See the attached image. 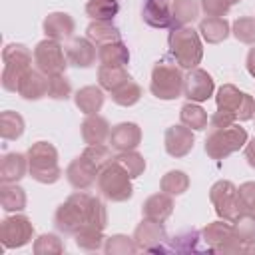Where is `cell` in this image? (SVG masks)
<instances>
[{
  "label": "cell",
  "mask_w": 255,
  "mask_h": 255,
  "mask_svg": "<svg viewBox=\"0 0 255 255\" xmlns=\"http://www.w3.org/2000/svg\"><path fill=\"white\" fill-rule=\"evenodd\" d=\"M54 225L66 235H76L84 227L106 229L108 209L100 197L78 189L62 205H58L54 213Z\"/></svg>",
  "instance_id": "1"
},
{
  "label": "cell",
  "mask_w": 255,
  "mask_h": 255,
  "mask_svg": "<svg viewBox=\"0 0 255 255\" xmlns=\"http://www.w3.org/2000/svg\"><path fill=\"white\" fill-rule=\"evenodd\" d=\"M169 52L175 58L177 66L183 70H193L197 64H201L203 58V44L199 38V32L189 26H177L171 28L167 36Z\"/></svg>",
  "instance_id": "2"
},
{
  "label": "cell",
  "mask_w": 255,
  "mask_h": 255,
  "mask_svg": "<svg viewBox=\"0 0 255 255\" xmlns=\"http://www.w3.org/2000/svg\"><path fill=\"white\" fill-rule=\"evenodd\" d=\"M28 173L38 183H56L62 177V167L58 165V149L48 141H36L28 147Z\"/></svg>",
  "instance_id": "3"
},
{
  "label": "cell",
  "mask_w": 255,
  "mask_h": 255,
  "mask_svg": "<svg viewBox=\"0 0 255 255\" xmlns=\"http://www.w3.org/2000/svg\"><path fill=\"white\" fill-rule=\"evenodd\" d=\"M96 185H98V191L102 193V197L108 201H114V203L128 201L133 195L131 177L116 159H112L106 167L100 169Z\"/></svg>",
  "instance_id": "4"
},
{
  "label": "cell",
  "mask_w": 255,
  "mask_h": 255,
  "mask_svg": "<svg viewBox=\"0 0 255 255\" xmlns=\"http://www.w3.org/2000/svg\"><path fill=\"white\" fill-rule=\"evenodd\" d=\"M185 76L179 66L161 60L151 70V82L149 90L157 100H177L183 94Z\"/></svg>",
  "instance_id": "5"
},
{
  "label": "cell",
  "mask_w": 255,
  "mask_h": 255,
  "mask_svg": "<svg viewBox=\"0 0 255 255\" xmlns=\"http://www.w3.org/2000/svg\"><path fill=\"white\" fill-rule=\"evenodd\" d=\"M247 143V129L233 124L229 128L211 129V133L205 137V153L211 159H225L231 153L239 151Z\"/></svg>",
  "instance_id": "6"
},
{
  "label": "cell",
  "mask_w": 255,
  "mask_h": 255,
  "mask_svg": "<svg viewBox=\"0 0 255 255\" xmlns=\"http://www.w3.org/2000/svg\"><path fill=\"white\" fill-rule=\"evenodd\" d=\"M209 199H211L219 219H225V221L233 223L239 217V213L243 211V205H241V199H239V193H237V185L229 179L215 181L209 189Z\"/></svg>",
  "instance_id": "7"
},
{
  "label": "cell",
  "mask_w": 255,
  "mask_h": 255,
  "mask_svg": "<svg viewBox=\"0 0 255 255\" xmlns=\"http://www.w3.org/2000/svg\"><path fill=\"white\" fill-rule=\"evenodd\" d=\"M34 64H36V70H40L48 78L64 74L66 68L70 66L62 44L58 40H52V38H46V40L36 44V48H34Z\"/></svg>",
  "instance_id": "8"
},
{
  "label": "cell",
  "mask_w": 255,
  "mask_h": 255,
  "mask_svg": "<svg viewBox=\"0 0 255 255\" xmlns=\"http://www.w3.org/2000/svg\"><path fill=\"white\" fill-rule=\"evenodd\" d=\"M215 104H217L219 110L233 112L239 122H247V120L255 118V100H253V96L241 92L233 84H223L217 90Z\"/></svg>",
  "instance_id": "9"
},
{
  "label": "cell",
  "mask_w": 255,
  "mask_h": 255,
  "mask_svg": "<svg viewBox=\"0 0 255 255\" xmlns=\"http://www.w3.org/2000/svg\"><path fill=\"white\" fill-rule=\"evenodd\" d=\"M34 225L26 215H8L0 223V241L6 249H18L32 241Z\"/></svg>",
  "instance_id": "10"
},
{
  "label": "cell",
  "mask_w": 255,
  "mask_h": 255,
  "mask_svg": "<svg viewBox=\"0 0 255 255\" xmlns=\"http://www.w3.org/2000/svg\"><path fill=\"white\" fill-rule=\"evenodd\" d=\"M165 239H167V233H165L163 223L147 219V217H143L141 223H137L133 231V241L137 249H143V251H163L161 243Z\"/></svg>",
  "instance_id": "11"
},
{
  "label": "cell",
  "mask_w": 255,
  "mask_h": 255,
  "mask_svg": "<svg viewBox=\"0 0 255 255\" xmlns=\"http://www.w3.org/2000/svg\"><path fill=\"white\" fill-rule=\"evenodd\" d=\"M213 90H215L213 78H211L205 70L193 68V70H189V74L185 76L183 96H185L189 102H195V104L207 102V100L213 96Z\"/></svg>",
  "instance_id": "12"
},
{
  "label": "cell",
  "mask_w": 255,
  "mask_h": 255,
  "mask_svg": "<svg viewBox=\"0 0 255 255\" xmlns=\"http://www.w3.org/2000/svg\"><path fill=\"white\" fill-rule=\"evenodd\" d=\"M193 143H195V135H193L191 128H187L183 124H177V126H169L165 129L163 145H165L167 155H171L175 159L185 157L193 149Z\"/></svg>",
  "instance_id": "13"
},
{
  "label": "cell",
  "mask_w": 255,
  "mask_h": 255,
  "mask_svg": "<svg viewBox=\"0 0 255 255\" xmlns=\"http://www.w3.org/2000/svg\"><path fill=\"white\" fill-rule=\"evenodd\" d=\"M98 173H100V169L86 155H78L66 167V179H68V183L74 189H80V191L90 189L98 181Z\"/></svg>",
  "instance_id": "14"
},
{
  "label": "cell",
  "mask_w": 255,
  "mask_h": 255,
  "mask_svg": "<svg viewBox=\"0 0 255 255\" xmlns=\"http://www.w3.org/2000/svg\"><path fill=\"white\" fill-rule=\"evenodd\" d=\"M201 237H203V241L207 243V247L213 253H219L225 245H229L231 241L237 239L235 237V231H233V223L231 221H225V219L207 223L201 229Z\"/></svg>",
  "instance_id": "15"
},
{
  "label": "cell",
  "mask_w": 255,
  "mask_h": 255,
  "mask_svg": "<svg viewBox=\"0 0 255 255\" xmlns=\"http://www.w3.org/2000/svg\"><path fill=\"white\" fill-rule=\"evenodd\" d=\"M96 44L90 38H72L66 46L68 64L74 68H90L96 62Z\"/></svg>",
  "instance_id": "16"
},
{
  "label": "cell",
  "mask_w": 255,
  "mask_h": 255,
  "mask_svg": "<svg viewBox=\"0 0 255 255\" xmlns=\"http://www.w3.org/2000/svg\"><path fill=\"white\" fill-rule=\"evenodd\" d=\"M110 143L118 151H128L135 149L141 143V129L133 122H122L112 128L110 131Z\"/></svg>",
  "instance_id": "17"
},
{
  "label": "cell",
  "mask_w": 255,
  "mask_h": 255,
  "mask_svg": "<svg viewBox=\"0 0 255 255\" xmlns=\"http://www.w3.org/2000/svg\"><path fill=\"white\" fill-rule=\"evenodd\" d=\"M42 28H44V34L46 38H52V40H66V38H72L74 30H76V22L70 14L66 12H50L44 22H42Z\"/></svg>",
  "instance_id": "18"
},
{
  "label": "cell",
  "mask_w": 255,
  "mask_h": 255,
  "mask_svg": "<svg viewBox=\"0 0 255 255\" xmlns=\"http://www.w3.org/2000/svg\"><path fill=\"white\" fill-rule=\"evenodd\" d=\"M141 18L147 26L163 30L171 26V6L167 0H145Z\"/></svg>",
  "instance_id": "19"
},
{
  "label": "cell",
  "mask_w": 255,
  "mask_h": 255,
  "mask_svg": "<svg viewBox=\"0 0 255 255\" xmlns=\"http://www.w3.org/2000/svg\"><path fill=\"white\" fill-rule=\"evenodd\" d=\"M28 171V155L10 151L0 161V181L2 183H18Z\"/></svg>",
  "instance_id": "20"
},
{
  "label": "cell",
  "mask_w": 255,
  "mask_h": 255,
  "mask_svg": "<svg viewBox=\"0 0 255 255\" xmlns=\"http://www.w3.org/2000/svg\"><path fill=\"white\" fill-rule=\"evenodd\" d=\"M18 94H20L24 100H30V102L48 96V76L42 74L40 70H32V68H30V70L22 76Z\"/></svg>",
  "instance_id": "21"
},
{
  "label": "cell",
  "mask_w": 255,
  "mask_h": 255,
  "mask_svg": "<svg viewBox=\"0 0 255 255\" xmlns=\"http://www.w3.org/2000/svg\"><path fill=\"white\" fill-rule=\"evenodd\" d=\"M110 124L104 116L100 114H92L86 116V120L82 122V139L88 145H96V143H104L106 139H110Z\"/></svg>",
  "instance_id": "22"
},
{
  "label": "cell",
  "mask_w": 255,
  "mask_h": 255,
  "mask_svg": "<svg viewBox=\"0 0 255 255\" xmlns=\"http://www.w3.org/2000/svg\"><path fill=\"white\" fill-rule=\"evenodd\" d=\"M173 199H171V195L169 193H165V191H161V193H153V195H149L145 201H143V205H141V213H143V217H147V219H153V221H165L171 213H173Z\"/></svg>",
  "instance_id": "23"
},
{
  "label": "cell",
  "mask_w": 255,
  "mask_h": 255,
  "mask_svg": "<svg viewBox=\"0 0 255 255\" xmlns=\"http://www.w3.org/2000/svg\"><path fill=\"white\" fill-rule=\"evenodd\" d=\"M104 100H106V96H104V88L102 86H84L74 94L76 108L86 116L98 114L102 110V106H104Z\"/></svg>",
  "instance_id": "24"
},
{
  "label": "cell",
  "mask_w": 255,
  "mask_h": 255,
  "mask_svg": "<svg viewBox=\"0 0 255 255\" xmlns=\"http://www.w3.org/2000/svg\"><path fill=\"white\" fill-rule=\"evenodd\" d=\"M197 32L201 34V38L207 44H221L229 36L231 28H229V22L223 16H207L199 22Z\"/></svg>",
  "instance_id": "25"
},
{
  "label": "cell",
  "mask_w": 255,
  "mask_h": 255,
  "mask_svg": "<svg viewBox=\"0 0 255 255\" xmlns=\"http://www.w3.org/2000/svg\"><path fill=\"white\" fill-rule=\"evenodd\" d=\"M86 38H90L96 46H104V44L122 40V34H120V30H118L112 22L94 20V22H90L88 28H86Z\"/></svg>",
  "instance_id": "26"
},
{
  "label": "cell",
  "mask_w": 255,
  "mask_h": 255,
  "mask_svg": "<svg viewBox=\"0 0 255 255\" xmlns=\"http://www.w3.org/2000/svg\"><path fill=\"white\" fill-rule=\"evenodd\" d=\"M0 205L6 213H18L26 207V191L16 183L0 185Z\"/></svg>",
  "instance_id": "27"
},
{
  "label": "cell",
  "mask_w": 255,
  "mask_h": 255,
  "mask_svg": "<svg viewBox=\"0 0 255 255\" xmlns=\"http://www.w3.org/2000/svg\"><path fill=\"white\" fill-rule=\"evenodd\" d=\"M129 80L131 78L126 72V66H106V64H102L98 68V82L108 92H116L120 86H124Z\"/></svg>",
  "instance_id": "28"
},
{
  "label": "cell",
  "mask_w": 255,
  "mask_h": 255,
  "mask_svg": "<svg viewBox=\"0 0 255 255\" xmlns=\"http://www.w3.org/2000/svg\"><path fill=\"white\" fill-rule=\"evenodd\" d=\"M199 2L197 0H173L171 4V28L187 26L199 16Z\"/></svg>",
  "instance_id": "29"
},
{
  "label": "cell",
  "mask_w": 255,
  "mask_h": 255,
  "mask_svg": "<svg viewBox=\"0 0 255 255\" xmlns=\"http://www.w3.org/2000/svg\"><path fill=\"white\" fill-rule=\"evenodd\" d=\"M98 58L106 66H126L129 62V50L122 40H118L98 46Z\"/></svg>",
  "instance_id": "30"
},
{
  "label": "cell",
  "mask_w": 255,
  "mask_h": 255,
  "mask_svg": "<svg viewBox=\"0 0 255 255\" xmlns=\"http://www.w3.org/2000/svg\"><path fill=\"white\" fill-rule=\"evenodd\" d=\"M32 58H34V54L24 44H8L2 50L4 66H14L18 70H30L32 68Z\"/></svg>",
  "instance_id": "31"
},
{
  "label": "cell",
  "mask_w": 255,
  "mask_h": 255,
  "mask_svg": "<svg viewBox=\"0 0 255 255\" xmlns=\"http://www.w3.org/2000/svg\"><path fill=\"white\" fill-rule=\"evenodd\" d=\"M24 118L18 114V112H12V110H6L0 114V135L6 139V141H14L18 139L22 133H24Z\"/></svg>",
  "instance_id": "32"
},
{
  "label": "cell",
  "mask_w": 255,
  "mask_h": 255,
  "mask_svg": "<svg viewBox=\"0 0 255 255\" xmlns=\"http://www.w3.org/2000/svg\"><path fill=\"white\" fill-rule=\"evenodd\" d=\"M179 120H181L183 126H187L195 131H201V129L207 128V112L195 102H187V104L181 106Z\"/></svg>",
  "instance_id": "33"
},
{
  "label": "cell",
  "mask_w": 255,
  "mask_h": 255,
  "mask_svg": "<svg viewBox=\"0 0 255 255\" xmlns=\"http://www.w3.org/2000/svg\"><path fill=\"white\" fill-rule=\"evenodd\" d=\"M118 12H120L118 0H88V2H86V14H88L92 20H106V22H112Z\"/></svg>",
  "instance_id": "34"
},
{
  "label": "cell",
  "mask_w": 255,
  "mask_h": 255,
  "mask_svg": "<svg viewBox=\"0 0 255 255\" xmlns=\"http://www.w3.org/2000/svg\"><path fill=\"white\" fill-rule=\"evenodd\" d=\"M159 187L169 195H181L189 189V175L181 169H171L161 177Z\"/></svg>",
  "instance_id": "35"
},
{
  "label": "cell",
  "mask_w": 255,
  "mask_h": 255,
  "mask_svg": "<svg viewBox=\"0 0 255 255\" xmlns=\"http://www.w3.org/2000/svg\"><path fill=\"white\" fill-rule=\"evenodd\" d=\"M233 231L237 241L241 243H251L255 241V211L243 209L239 217L233 221Z\"/></svg>",
  "instance_id": "36"
},
{
  "label": "cell",
  "mask_w": 255,
  "mask_h": 255,
  "mask_svg": "<svg viewBox=\"0 0 255 255\" xmlns=\"http://www.w3.org/2000/svg\"><path fill=\"white\" fill-rule=\"evenodd\" d=\"M128 173H129V177L131 179H135V177H139L143 171H145V159H143V155L141 153H137L135 149H128V151H120L116 157H114Z\"/></svg>",
  "instance_id": "37"
},
{
  "label": "cell",
  "mask_w": 255,
  "mask_h": 255,
  "mask_svg": "<svg viewBox=\"0 0 255 255\" xmlns=\"http://www.w3.org/2000/svg\"><path fill=\"white\" fill-rule=\"evenodd\" d=\"M74 239H76V245L84 251H98L106 241L104 229H98V227H84L74 235Z\"/></svg>",
  "instance_id": "38"
},
{
  "label": "cell",
  "mask_w": 255,
  "mask_h": 255,
  "mask_svg": "<svg viewBox=\"0 0 255 255\" xmlns=\"http://www.w3.org/2000/svg\"><path fill=\"white\" fill-rule=\"evenodd\" d=\"M104 251H106V255H133L137 251V245H135L133 237L116 233L112 237H106Z\"/></svg>",
  "instance_id": "39"
},
{
  "label": "cell",
  "mask_w": 255,
  "mask_h": 255,
  "mask_svg": "<svg viewBox=\"0 0 255 255\" xmlns=\"http://www.w3.org/2000/svg\"><path fill=\"white\" fill-rule=\"evenodd\" d=\"M141 98V88L135 84V82H126L124 86H120L116 92H112V100L114 104L122 106V108H131L139 102Z\"/></svg>",
  "instance_id": "40"
},
{
  "label": "cell",
  "mask_w": 255,
  "mask_h": 255,
  "mask_svg": "<svg viewBox=\"0 0 255 255\" xmlns=\"http://www.w3.org/2000/svg\"><path fill=\"white\" fill-rule=\"evenodd\" d=\"M34 253L36 255H60L64 253V241L56 233H42L38 239H34Z\"/></svg>",
  "instance_id": "41"
},
{
  "label": "cell",
  "mask_w": 255,
  "mask_h": 255,
  "mask_svg": "<svg viewBox=\"0 0 255 255\" xmlns=\"http://www.w3.org/2000/svg\"><path fill=\"white\" fill-rule=\"evenodd\" d=\"M233 36L243 42V44H255V18L251 16H241L233 22L231 26Z\"/></svg>",
  "instance_id": "42"
},
{
  "label": "cell",
  "mask_w": 255,
  "mask_h": 255,
  "mask_svg": "<svg viewBox=\"0 0 255 255\" xmlns=\"http://www.w3.org/2000/svg\"><path fill=\"white\" fill-rule=\"evenodd\" d=\"M72 94V84L64 74L48 78V96L52 100H68Z\"/></svg>",
  "instance_id": "43"
},
{
  "label": "cell",
  "mask_w": 255,
  "mask_h": 255,
  "mask_svg": "<svg viewBox=\"0 0 255 255\" xmlns=\"http://www.w3.org/2000/svg\"><path fill=\"white\" fill-rule=\"evenodd\" d=\"M82 155H86L98 169H102V167H106L112 159H114V155H112V149L108 147V145H104V143H96V145H88L84 151H82Z\"/></svg>",
  "instance_id": "44"
},
{
  "label": "cell",
  "mask_w": 255,
  "mask_h": 255,
  "mask_svg": "<svg viewBox=\"0 0 255 255\" xmlns=\"http://www.w3.org/2000/svg\"><path fill=\"white\" fill-rule=\"evenodd\" d=\"M28 70H18L14 66H4V70H2V88L6 92H18L20 82H22V76Z\"/></svg>",
  "instance_id": "45"
},
{
  "label": "cell",
  "mask_w": 255,
  "mask_h": 255,
  "mask_svg": "<svg viewBox=\"0 0 255 255\" xmlns=\"http://www.w3.org/2000/svg\"><path fill=\"white\" fill-rule=\"evenodd\" d=\"M237 193H239V199H241V205L243 209H249V211H255V181H245L237 187Z\"/></svg>",
  "instance_id": "46"
},
{
  "label": "cell",
  "mask_w": 255,
  "mask_h": 255,
  "mask_svg": "<svg viewBox=\"0 0 255 255\" xmlns=\"http://www.w3.org/2000/svg\"><path fill=\"white\" fill-rule=\"evenodd\" d=\"M199 6L207 16H225L231 8L227 0H199Z\"/></svg>",
  "instance_id": "47"
},
{
  "label": "cell",
  "mask_w": 255,
  "mask_h": 255,
  "mask_svg": "<svg viewBox=\"0 0 255 255\" xmlns=\"http://www.w3.org/2000/svg\"><path fill=\"white\" fill-rule=\"evenodd\" d=\"M237 122V116L233 114V112H229V110H219L217 108V112L211 116V120H209V124H211V129H221V128H229V126H233Z\"/></svg>",
  "instance_id": "48"
},
{
  "label": "cell",
  "mask_w": 255,
  "mask_h": 255,
  "mask_svg": "<svg viewBox=\"0 0 255 255\" xmlns=\"http://www.w3.org/2000/svg\"><path fill=\"white\" fill-rule=\"evenodd\" d=\"M245 159L255 169V137L253 139H247V143H245Z\"/></svg>",
  "instance_id": "49"
},
{
  "label": "cell",
  "mask_w": 255,
  "mask_h": 255,
  "mask_svg": "<svg viewBox=\"0 0 255 255\" xmlns=\"http://www.w3.org/2000/svg\"><path fill=\"white\" fill-rule=\"evenodd\" d=\"M245 66H247V72L255 78V46L249 50V54H247V60H245Z\"/></svg>",
  "instance_id": "50"
},
{
  "label": "cell",
  "mask_w": 255,
  "mask_h": 255,
  "mask_svg": "<svg viewBox=\"0 0 255 255\" xmlns=\"http://www.w3.org/2000/svg\"><path fill=\"white\" fill-rule=\"evenodd\" d=\"M227 2H229V4L233 6V4H237V2H241V0H227Z\"/></svg>",
  "instance_id": "51"
}]
</instances>
